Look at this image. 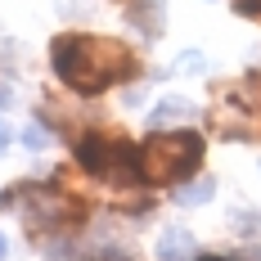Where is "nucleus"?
Masks as SVG:
<instances>
[{
    "instance_id": "9d476101",
    "label": "nucleus",
    "mask_w": 261,
    "mask_h": 261,
    "mask_svg": "<svg viewBox=\"0 0 261 261\" xmlns=\"http://www.w3.org/2000/svg\"><path fill=\"white\" fill-rule=\"evenodd\" d=\"M180 68H189V72H198V68H203V54H180Z\"/></svg>"
},
{
    "instance_id": "f8f14e48",
    "label": "nucleus",
    "mask_w": 261,
    "mask_h": 261,
    "mask_svg": "<svg viewBox=\"0 0 261 261\" xmlns=\"http://www.w3.org/2000/svg\"><path fill=\"white\" fill-rule=\"evenodd\" d=\"M243 261H261V248H248V252H243Z\"/></svg>"
},
{
    "instance_id": "1a4fd4ad",
    "label": "nucleus",
    "mask_w": 261,
    "mask_h": 261,
    "mask_svg": "<svg viewBox=\"0 0 261 261\" xmlns=\"http://www.w3.org/2000/svg\"><path fill=\"white\" fill-rule=\"evenodd\" d=\"M239 18H261V0H234Z\"/></svg>"
},
{
    "instance_id": "20e7f679",
    "label": "nucleus",
    "mask_w": 261,
    "mask_h": 261,
    "mask_svg": "<svg viewBox=\"0 0 261 261\" xmlns=\"http://www.w3.org/2000/svg\"><path fill=\"white\" fill-rule=\"evenodd\" d=\"M158 261H194V234L185 225H167L158 234Z\"/></svg>"
},
{
    "instance_id": "4468645a",
    "label": "nucleus",
    "mask_w": 261,
    "mask_h": 261,
    "mask_svg": "<svg viewBox=\"0 0 261 261\" xmlns=\"http://www.w3.org/2000/svg\"><path fill=\"white\" fill-rule=\"evenodd\" d=\"M5 252H9V243H5V234H0V257H5Z\"/></svg>"
},
{
    "instance_id": "0eeeda50",
    "label": "nucleus",
    "mask_w": 261,
    "mask_h": 261,
    "mask_svg": "<svg viewBox=\"0 0 261 261\" xmlns=\"http://www.w3.org/2000/svg\"><path fill=\"white\" fill-rule=\"evenodd\" d=\"M212 189H216V185H212L207 176H203V180H189V185L176 189V203H180V207H203V203H212Z\"/></svg>"
},
{
    "instance_id": "f03ea898",
    "label": "nucleus",
    "mask_w": 261,
    "mask_h": 261,
    "mask_svg": "<svg viewBox=\"0 0 261 261\" xmlns=\"http://www.w3.org/2000/svg\"><path fill=\"white\" fill-rule=\"evenodd\" d=\"M203 162V140L194 130H158L140 144V180L176 185Z\"/></svg>"
},
{
    "instance_id": "f257e3e1",
    "label": "nucleus",
    "mask_w": 261,
    "mask_h": 261,
    "mask_svg": "<svg viewBox=\"0 0 261 261\" xmlns=\"http://www.w3.org/2000/svg\"><path fill=\"white\" fill-rule=\"evenodd\" d=\"M50 63L59 72V81H68L77 95H99L108 86L135 77V68H140L130 45L108 41V36H72V32L54 36Z\"/></svg>"
},
{
    "instance_id": "423d86ee",
    "label": "nucleus",
    "mask_w": 261,
    "mask_h": 261,
    "mask_svg": "<svg viewBox=\"0 0 261 261\" xmlns=\"http://www.w3.org/2000/svg\"><path fill=\"white\" fill-rule=\"evenodd\" d=\"M126 5H130L126 18L140 27L144 36H158V32H162V0H126Z\"/></svg>"
},
{
    "instance_id": "2eb2a0df",
    "label": "nucleus",
    "mask_w": 261,
    "mask_h": 261,
    "mask_svg": "<svg viewBox=\"0 0 261 261\" xmlns=\"http://www.w3.org/2000/svg\"><path fill=\"white\" fill-rule=\"evenodd\" d=\"M198 261H225V257H198Z\"/></svg>"
},
{
    "instance_id": "9b49d317",
    "label": "nucleus",
    "mask_w": 261,
    "mask_h": 261,
    "mask_svg": "<svg viewBox=\"0 0 261 261\" xmlns=\"http://www.w3.org/2000/svg\"><path fill=\"white\" fill-rule=\"evenodd\" d=\"M9 99H14V90H9V86H0V108L9 104Z\"/></svg>"
},
{
    "instance_id": "6e6552de",
    "label": "nucleus",
    "mask_w": 261,
    "mask_h": 261,
    "mask_svg": "<svg viewBox=\"0 0 261 261\" xmlns=\"http://www.w3.org/2000/svg\"><path fill=\"white\" fill-rule=\"evenodd\" d=\"M23 144L27 149H45V144H50V130L41 126V122H32V126L23 130Z\"/></svg>"
},
{
    "instance_id": "ddd939ff",
    "label": "nucleus",
    "mask_w": 261,
    "mask_h": 261,
    "mask_svg": "<svg viewBox=\"0 0 261 261\" xmlns=\"http://www.w3.org/2000/svg\"><path fill=\"white\" fill-rule=\"evenodd\" d=\"M0 144H9V126L5 122H0Z\"/></svg>"
},
{
    "instance_id": "39448f33",
    "label": "nucleus",
    "mask_w": 261,
    "mask_h": 261,
    "mask_svg": "<svg viewBox=\"0 0 261 261\" xmlns=\"http://www.w3.org/2000/svg\"><path fill=\"white\" fill-rule=\"evenodd\" d=\"M185 117H194V104H189L185 95H167V99H158L153 113H149L153 126H180Z\"/></svg>"
},
{
    "instance_id": "7ed1b4c3",
    "label": "nucleus",
    "mask_w": 261,
    "mask_h": 261,
    "mask_svg": "<svg viewBox=\"0 0 261 261\" xmlns=\"http://www.w3.org/2000/svg\"><path fill=\"white\" fill-rule=\"evenodd\" d=\"M77 162H81V171L113 180V185L140 180V149H130L122 140H108V135H86L77 144Z\"/></svg>"
}]
</instances>
